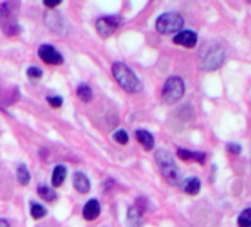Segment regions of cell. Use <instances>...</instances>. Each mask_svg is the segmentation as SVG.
Masks as SVG:
<instances>
[{
    "instance_id": "obj_1",
    "label": "cell",
    "mask_w": 251,
    "mask_h": 227,
    "mask_svg": "<svg viewBox=\"0 0 251 227\" xmlns=\"http://www.w3.org/2000/svg\"><path fill=\"white\" fill-rule=\"evenodd\" d=\"M225 49L217 42H207L200 52V67L202 71H216L225 62Z\"/></svg>"
},
{
    "instance_id": "obj_2",
    "label": "cell",
    "mask_w": 251,
    "mask_h": 227,
    "mask_svg": "<svg viewBox=\"0 0 251 227\" xmlns=\"http://www.w3.org/2000/svg\"><path fill=\"white\" fill-rule=\"evenodd\" d=\"M112 74L114 78L117 80V83L129 93H138L142 90V83L141 80L136 77V74L132 71V68H129L123 62H115L112 65Z\"/></svg>"
},
{
    "instance_id": "obj_3",
    "label": "cell",
    "mask_w": 251,
    "mask_h": 227,
    "mask_svg": "<svg viewBox=\"0 0 251 227\" xmlns=\"http://www.w3.org/2000/svg\"><path fill=\"white\" fill-rule=\"evenodd\" d=\"M155 161H157V165H158L160 173L163 174V177L167 180L169 184L176 186V184L180 183V180H182L180 170H179V167L176 165L173 157H172L167 151H164V149L157 151V154H155Z\"/></svg>"
},
{
    "instance_id": "obj_4",
    "label": "cell",
    "mask_w": 251,
    "mask_h": 227,
    "mask_svg": "<svg viewBox=\"0 0 251 227\" xmlns=\"http://www.w3.org/2000/svg\"><path fill=\"white\" fill-rule=\"evenodd\" d=\"M185 25V21L183 18L176 14V12H167V14H163L161 17H158L157 20V31L160 34H175V33H180L182 28Z\"/></svg>"
},
{
    "instance_id": "obj_5",
    "label": "cell",
    "mask_w": 251,
    "mask_h": 227,
    "mask_svg": "<svg viewBox=\"0 0 251 227\" xmlns=\"http://www.w3.org/2000/svg\"><path fill=\"white\" fill-rule=\"evenodd\" d=\"M185 93V83L179 77H170L163 87V100L166 103H176Z\"/></svg>"
},
{
    "instance_id": "obj_6",
    "label": "cell",
    "mask_w": 251,
    "mask_h": 227,
    "mask_svg": "<svg viewBox=\"0 0 251 227\" xmlns=\"http://www.w3.org/2000/svg\"><path fill=\"white\" fill-rule=\"evenodd\" d=\"M118 27H120V18L117 17H103L96 21V30L102 37H109Z\"/></svg>"
},
{
    "instance_id": "obj_7",
    "label": "cell",
    "mask_w": 251,
    "mask_h": 227,
    "mask_svg": "<svg viewBox=\"0 0 251 227\" xmlns=\"http://www.w3.org/2000/svg\"><path fill=\"white\" fill-rule=\"evenodd\" d=\"M39 56L43 62L49 64V65H61L64 62L62 55L50 45H43L39 49Z\"/></svg>"
},
{
    "instance_id": "obj_8",
    "label": "cell",
    "mask_w": 251,
    "mask_h": 227,
    "mask_svg": "<svg viewBox=\"0 0 251 227\" xmlns=\"http://www.w3.org/2000/svg\"><path fill=\"white\" fill-rule=\"evenodd\" d=\"M197 42H198L197 33L189 31V30L180 31V33H177V34L173 37V43H175V45H179V46H183V47H188V49L195 47Z\"/></svg>"
},
{
    "instance_id": "obj_9",
    "label": "cell",
    "mask_w": 251,
    "mask_h": 227,
    "mask_svg": "<svg viewBox=\"0 0 251 227\" xmlns=\"http://www.w3.org/2000/svg\"><path fill=\"white\" fill-rule=\"evenodd\" d=\"M100 214V205L96 199H90L87 201V204L84 205L83 208V217L87 220V221H93L99 217Z\"/></svg>"
},
{
    "instance_id": "obj_10",
    "label": "cell",
    "mask_w": 251,
    "mask_h": 227,
    "mask_svg": "<svg viewBox=\"0 0 251 227\" xmlns=\"http://www.w3.org/2000/svg\"><path fill=\"white\" fill-rule=\"evenodd\" d=\"M73 184H74V189L78 192V193H87L90 190V182L89 179L86 177V174L83 173H75L74 174V179H73Z\"/></svg>"
},
{
    "instance_id": "obj_11",
    "label": "cell",
    "mask_w": 251,
    "mask_h": 227,
    "mask_svg": "<svg viewBox=\"0 0 251 227\" xmlns=\"http://www.w3.org/2000/svg\"><path fill=\"white\" fill-rule=\"evenodd\" d=\"M201 189V182L198 177H188L182 182V190L188 195H197Z\"/></svg>"
},
{
    "instance_id": "obj_12",
    "label": "cell",
    "mask_w": 251,
    "mask_h": 227,
    "mask_svg": "<svg viewBox=\"0 0 251 227\" xmlns=\"http://www.w3.org/2000/svg\"><path fill=\"white\" fill-rule=\"evenodd\" d=\"M135 136H136L138 142L144 146L145 151H151L154 148V143H155L154 142V136L150 132H147V130H136Z\"/></svg>"
},
{
    "instance_id": "obj_13",
    "label": "cell",
    "mask_w": 251,
    "mask_h": 227,
    "mask_svg": "<svg viewBox=\"0 0 251 227\" xmlns=\"http://www.w3.org/2000/svg\"><path fill=\"white\" fill-rule=\"evenodd\" d=\"M127 221H129L130 227H141V224H142V209H139L136 205L129 208Z\"/></svg>"
},
{
    "instance_id": "obj_14",
    "label": "cell",
    "mask_w": 251,
    "mask_h": 227,
    "mask_svg": "<svg viewBox=\"0 0 251 227\" xmlns=\"http://www.w3.org/2000/svg\"><path fill=\"white\" fill-rule=\"evenodd\" d=\"M65 177H67V168H65V165H56L55 170H53V174H52V184H53V187L62 186Z\"/></svg>"
},
{
    "instance_id": "obj_15",
    "label": "cell",
    "mask_w": 251,
    "mask_h": 227,
    "mask_svg": "<svg viewBox=\"0 0 251 227\" xmlns=\"http://www.w3.org/2000/svg\"><path fill=\"white\" fill-rule=\"evenodd\" d=\"M77 96H78V99L83 100V102H90L92 97H93V93H92V89H90L87 84L83 83V84H80L78 89H77Z\"/></svg>"
},
{
    "instance_id": "obj_16",
    "label": "cell",
    "mask_w": 251,
    "mask_h": 227,
    "mask_svg": "<svg viewBox=\"0 0 251 227\" xmlns=\"http://www.w3.org/2000/svg\"><path fill=\"white\" fill-rule=\"evenodd\" d=\"M30 171H28V168L24 165V164H21L20 167H18V170H17V179H18V182H20V184H23V186H27L28 183H30Z\"/></svg>"
},
{
    "instance_id": "obj_17",
    "label": "cell",
    "mask_w": 251,
    "mask_h": 227,
    "mask_svg": "<svg viewBox=\"0 0 251 227\" xmlns=\"http://www.w3.org/2000/svg\"><path fill=\"white\" fill-rule=\"evenodd\" d=\"M37 192H39V196H40L42 199L48 201V202H53V201L56 199V193H55V190H53V189H50V187H48V186H40Z\"/></svg>"
},
{
    "instance_id": "obj_18",
    "label": "cell",
    "mask_w": 251,
    "mask_h": 227,
    "mask_svg": "<svg viewBox=\"0 0 251 227\" xmlns=\"http://www.w3.org/2000/svg\"><path fill=\"white\" fill-rule=\"evenodd\" d=\"M238 227H251V208H247L239 214Z\"/></svg>"
},
{
    "instance_id": "obj_19",
    "label": "cell",
    "mask_w": 251,
    "mask_h": 227,
    "mask_svg": "<svg viewBox=\"0 0 251 227\" xmlns=\"http://www.w3.org/2000/svg\"><path fill=\"white\" fill-rule=\"evenodd\" d=\"M46 208L45 206H42L40 204H33L31 205V217L34 218V220H40V218H43L45 215H46Z\"/></svg>"
},
{
    "instance_id": "obj_20",
    "label": "cell",
    "mask_w": 251,
    "mask_h": 227,
    "mask_svg": "<svg viewBox=\"0 0 251 227\" xmlns=\"http://www.w3.org/2000/svg\"><path fill=\"white\" fill-rule=\"evenodd\" d=\"M114 140L117 143H120V145H126V143L129 142V136H127V133H126L124 130H117L114 133Z\"/></svg>"
},
{
    "instance_id": "obj_21",
    "label": "cell",
    "mask_w": 251,
    "mask_h": 227,
    "mask_svg": "<svg viewBox=\"0 0 251 227\" xmlns=\"http://www.w3.org/2000/svg\"><path fill=\"white\" fill-rule=\"evenodd\" d=\"M177 157L183 161H194V152L188 149H177Z\"/></svg>"
},
{
    "instance_id": "obj_22",
    "label": "cell",
    "mask_w": 251,
    "mask_h": 227,
    "mask_svg": "<svg viewBox=\"0 0 251 227\" xmlns=\"http://www.w3.org/2000/svg\"><path fill=\"white\" fill-rule=\"evenodd\" d=\"M27 75L30 78H40L43 75V71L40 68H37V67H30L28 71H27Z\"/></svg>"
},
{
    "instance_id": "obj_23",
    "label": "cell",
    "mask_w": 251,
    "mask_h": 227,
    "mask_svg": "<svg viewBox=\"0 0 251 227\" xmlns=\"http://www.w3.org/2000/svg\"><path fill=\"white\" fill-rule=\"evenodd\" d=\"M48 102L50 103L52 108H59L64 100H62L61 96H48Z\"/></svg>"
},
{
    "instance_id": "obj_24",
    "label": "cell",
    "mask_w": 251,
    "mask_h": 227,
    "mask_svg": "<svg viewBox=\"0 0 251 227\" xmlns=\"http://www.w3.org/2000/svg\"><path fill=\"white\" fill-rule=\"evenodd\" d=\"M226 149H227V152H230V154H233V155H238V154L241 152V146L236 145V143H229V145L226 146Z\"/></svg>"
},
{
    "instance_id": "obj_25",
    "label": "cell",
    "mask_w": 251,
    "mask_h": 227,
    "mask_svg": "<svg viewBox=\"0 0 251 227\" xmlns=\"http://www.w3.org/2000/svg\"><path fill=\"white\" fill-rule=\"evenodd\" d=\"M59 5H61V0H56V2H48V0H46V2H45L46 8H55V6H59Z\"/></svg>"
},
{
    "instance_id": "obj_26",
    "label": "cell",
    "mask_w": 251,
    "mask_h": 227,
    "mask_svg": "<svg viewBox=\"0 0 251 227\" xmlns=\"http://www.w3.org/2000/svg\"><path fill=\"white\" fill-rule=\"evenodd\" d=\"M0 227H11V224H9V221H8V220L2 218V220H0Z\"/></svg>"
}]
</instances>
